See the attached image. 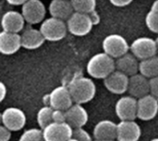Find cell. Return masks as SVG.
<instances>
[{
    "label": "cell",
    "instance_id": "6da1fadb",
    "mask_svg": "<svg viewBox=\"0 0 158 141\" xmlns=\"http://www.w3.org/2000/svg\"><path fill=\"white\" fill-rule=\"evenodd\" d=\"M68 87L73 102L77 104H84L91 101L96 94L94 82L84 76H79L72 79L68 85Z\"/></svg>",
    "mask_w": 158,
    "mask_h": 141
},
{
    "label": "cell",
    "instance_id": "7a4b0ae2",
    "mask_svg": "<svg viewBox=\"0 0 158 141\" xmlns=\"http://www.w3.org/2000/svg\"><path fill=\"white\" fill-rule=\"evenodd\" d=\"M116 70V60L114 58L101 52L94 55L87 62L86 71L88 74L96 79H105Z\"/></svg>",
    "mask_w": 158,
    "mask_h": 141
},
{
    "label": "cell",
    "instance_id": "3957f363",
    "mask_svg": "<svg viewBox=\"0 0 158 141\" xmlns=\"http://www.w3.org/2000/svg\"><path fill=\"white\" fill-rule=\"evenodd\" d=\"M40 30L45 40L51 42L62 40L69 31L67 22H65V20L52 16L48 19H45L41 23Z\"/></svg>",
    "mask_w": 158,
    "mask_h": 141
},
{
    "label": "cell",
    "instance_id": "277c9868",
    "mask_svg": "<svg viewBox=\"0 0 158 141\" xmlns=\"http://www.w3.org/2000/svg\"><path fill=\"white\" fill-rule=\"evenodd\" d=\"M102 46L104 52L114 59H118L119 57L125 55L129 52L131 48V46L129 45L125 37L118 33L106 35L103 40Z\"/></svg>",
    "mask_w": 158,
    "mask_h": 141
},
{
    "label": "cell",
    "instance_id": "5b68a950",
    "mask_svg": "<svg viewBox=\"0 0 158 141\" xmlns=\"http://www.w3.org/2000/svg\"><path fill=\"white\" fill-rule=\"evenodd\" d=\"M69 32L75 36H84L88 34L94 26V22L89 14L74 11L67 20Z\"/></svg>",
    "mask_w": 158,
    "mask_h": 141
},
{
    "label": "cell",
    "instance_id": "8992f818",
    "mask_svg": "<svg viewBox=\"0 0 158 141\" xmlns=\"http://www.w3.org/2000/svg\"><path fill=\"white\" fill-rule=\"evenodd\" d=\"M130 49L131 53L140 60L156 56V53H158L156 40L146 36L135 39L131 43Z\"/></svg>",
    "mask_w": 158,
    "mask_h": 141
},
{
    "label": "cell",
    "instance_id": "52a82bcc",
    "mask_svg": "<svg viewBox=\"0 0 158 141\" xmlns=\"http://www.w3.org/2000/svg\"><path fill=\"white\" fill-rule=\"evenodd\" d=\"M21 13L29 24H37L44 20L46 8L42 0H28L22 5Z\"/></svg>",
    "mask_w": 158,
    "mask_h": 141
},
{
    "label": "cell",
    "instance_id": "ba28073f",
    "mask_svg": "<svg viewBox=\"0 0 158 141\" xmlns=\"http://www.w3.org/2000/svg\"><path fill=\"white\" fill-rule=\"evenodd\" d=\"M43 135L44 141H67L72 138L73 128L67 122H53L43 129Z\"/></svg>",
    "mask_w": 158,
    "mask_h": 141
},
{
    "label": "cell",
    "instance_id": "9c48e42d",
    "mask_svg": "<svg viewBox=\"0 0 158 141\" xmlns=\"http://www.w3.org/2000/svg\"><path fill=\"white\" fill-rule=\"evenodd\" d=\"M47 98L49 106H51L54 110L67 111L74 104L69 87L65 86H59L54 88Z\"/></svg>",
    "mask_w": 158,
    "mask_h": 141
},
{
    "label": "cell",
    "instance_id": "30bf717a",
    "mask_svg": "<svg viewBox=\"0 0 158 141\" xmlns=\"http://www.w3.org/2000/svg\"><path fill=\"white\" fill-rule=\"evenodd\" d=\"M138 99L132 96L121 97L116 103L115 112L120 121H134L137 118Z\"/></svg>",
    "mask_w": 158,
    "mask_h": 141
},
{
    "label": "cell",
    "instance_id": "8fae6325",
    "mask_svg": "<svg viewBox=\"0 0 158 141\" xmlns=\"http://www.w3.org/2000/svg\"><path fill=\"white\" fill-rule=\"evenodd\" d=\"M2 125L11 131L22 129L26 124V115L19 108L10 107L6 109L1 114Z\"/></svg>",
    "mask_w": 158,
    "mask_h": 141
},
{
    "label": "cell",
    "instance_id": "7c38bea8",
    "mask_svg": "<svg viewBox=\"0 0 158 141\" xmlns=\"http://www.w3.org/2000/svg\"><path fill=\"white\" fill-rule=\"evenodd\" d=\"M129 81L130 76L115 70L111 74L104 79V85L109 92L116 95H122L128 91Z\"/></svg>",
    "mask_w": 158,
    "mask_h": 141
},
{
    "label": "cell",
    "instance_id": "4fadbf2b",
    "mask_svg": "<svg viewBox=\"0 0 158 141\" xmlns=\"http://www.w3.org/2000/svg\"><path fill=\"white\" fill-rule=\"evenodd\" d=\"M158 112V100L151 94H148L137 102V118L143 121L153 120Z\"/></svg>",
    "mask_w": 158,
    "mask_h": 141
},
{
    "label": "cell",
    "instance_id": "5bb4252c",
    "mask_svg": "<svg viewBox=\"0 0 158 141\" xmlns=\"http://www.w3.org/2000/svg\"><path fill=\"white\" fill-rule=\"evenodd\" d=\"M25 19L22 13L16 10H8L2 16L1 26L3 31L10 33H19L24 30Z\"/></svg>",
    "mask_w": 158,
    "mask_h": 141
},
{
    "label": "cell",
    "instance_id": "9a60e30c",
    "mask_svg": "<svg viewBox=\"0 0 158 141\" xmlns=\"http://www.w3.org/2000/svg\"><path fill=\"white\" fill-rule=\"evenodd\" d=\"M21 46V35L19 33L6 31L0 33V52L3 55H13Z\"/></svg>",
    "mask_w": 158,
    "mask_h": 141
},
{
    "label": "cell",
    "instance_id": "2e32d148",
    "mask_svg": "<svg viewBox=\"0 0 158 141\" xmlns=\"http://www.w3.org/2000/svg\"><path fill=\"white\" fill-rule=\"evenodd\" d=\"M128 91L137 99L150 94V79L141 73L130 76Z\"/></svg>",
    "mask_w": 158,
    "mask_h": 141
},
{
    "label": "cell",
    "instance_id": "e0dca14e",
    "mask_svg": "<svg viewBox=\"0 0 158 141\" xmlns=\"http://www.w3.org/2000/svg\"><path fill=\"white\" fill-rule=\"evenodd\" d=\"M142 136L140 126L134 121H121L118 124V141H138Z\"/></svg>",
    "mask_w": 158,
    "mask_h": 141
},
{
    "label": "cell",
    "instance_id": "ac0fdd59",
    "mask_svg": "<svg viewBox=\"0 0 158 141\" xmlns=\"http://www.w3.org/2000/svg\"><path fill=\"white\" fill-rule=\"evenodd\" d=\"M21 35V46L22 47L30 50L37 49L42 46L45 41L41 30H37L31 26L24 28Z\"/></svg>",
    "mask_w": 158,
    "mask_h": 141
},
{
    "label": "cell",
    "instance_id": "d6986e66",
    "mask_svg": "<svg viewBox=\"0 0 158 141\" xmlns=\"http://www.w3.org/2000/svg\"><path fill=\"white\" fill-rule=\"evenodd\" d=\"M67 123L73 128H81L84 126L89 119L87 111L81 106V104L74 103L70 108L66 111Z\"/></svg>",
    "mask_w": 158,
    "mask_h": 141
},
{
    "label": "cell",
    "instance_id": "ffe728a7",
    "mask_svg": "<svg viewBox=\"0 0 158 141\" xmlns=\"http://www.w3.org/2000/svg\"><path fill=\"white\" fill-rule=\"evenodd\" d=\"M94 139L115 140L117 139L118 125L110 120H103L97 123L93 131Z\"/></svg>",
    "mask_w": 158,
    "mask_h": 141
},
{
    "label": "cell",
    "instance_id": "44dd1931",
    "mask_svg": "<svg viewBox=\"0 0 158 141\" xmlns=\"http://www.w3.org/2000/svg\"><path fill=\"white\" fill-rule=\"evenodd\" d=\"M48 10L52 17L63 20H68L75 11L70 0H52Z\"/></svg>",
    "mask_w": 158,
    "mask_h": 141
},
{
    "label": "cell",
    "instance_id": "7402d4cb",
    "mask_svg": "<svg viewBox=\"0 0 158 141\" xmlns=\"http://www.w3.org/2000/svg\"><path fill=\"white\" fill-rule=\"evenodd\" d=\"M139 59L132 53H126L125 55L119 57L116 60V70L127 74L128 76H132L139 73Z\"/></svg>",
    "mask_w": 158,
    "mask_h": 141
},
{
    "label": "cell",
    "instance_id": "603a6c76",
    "mask_svg": "<svg viewBox=\"0 0 158 141\" xmlns=\"http://www.w3.org/2000/svg\"><path fill=\"white\" fill-rule=\"evenodd\" d=\"M139 73L145 77L151 79L158 76V57L154 56L152 58L140 60Z\"/></svg>",
    "mask_w": 158,
    "mask_h": 141
},
{
    "label": "cell",
    "instance_id": "cb8c5ba5",
    "mask_svg": "<svg viewBox=\"0 0 158 141\" xmlns=\"http://www.w3.org/2000/svg\"><path fill=\"white\" fill-rule=\"evenodd\" d=\"M53 112L54 109L51 106H44L39 110L37 112V123L41 129L53 123Z\"/></svg>",
    "mask_w": 158,
    "mask_h": 141
},
{
    "label": "cell",
    "instance_id": "d4e9b609",
    "mask_svg": "<svg viewBox=\"0 0 158 141\" xmlns=\"http://www.w3.org/2000/svg\"><path fill=\"white\" fill-rule=\"evenodd\" d=\"M74 10L77 12L89 14L95 10L96 0H70Z\"/></svg>",
    "mask_w": 158,
    "mask_h": 141
},
{
    "label": "cell",
    "instance_id": "484cf974",
    "mask_svg": "<svg viewBox=\"0 0 158 141\" xmlns=\"http://www.w3.org/2000/svg\"><path fill=\"white\" fill-rule=\"evenodd\" d=\"M19 141H44L43 129L31 128L23 132L19 137Z\"/></svg>",
    "mask_w": 158,
    "mask_h": 141
},
{
    "label": "cell",
    "instance_id": "4316f807",
    "mask_svg": "<svg viewBox=\"0 0 158 141\" xmlns=\"http://www.w3.org/2000/svg\"><path fill=\"white\" fill-rule=\"evenodd\" d=\"M145 24L152 33H158V13L150 10L145 17Z\"/></svg>",
    "mask_w": 158,
    "mask_h": 141
},
{
    "label": "cell",
    "instance_id": "83f0119b",
    "mask_svg": "<svg viewBox=\"0 0 158 141\" xmlns=\"http://www.w3.org/2000/svg\"><path fill=\"white\" fill-rule=\"evenodd\" d=\"M72 138H74L75 139H77L78 141H93L90 134L86 130H84L82 127L73 129Z\"/></svg>",
    "mask_w": 158,
    "mask_h": 141
},
{
    "label": "cell",
    "instance_id": "f1b7e54d",
    "mask_svg": "<svg viewBox=\"0 0 158 141\" xmlns=\"http://www.w3.org/2000/svg\"><path fill=\"white\" fill-rule=\"evenodd\" d=\"M53 122H56V123H65V122H67L66 111L54 110V112H53Z\"/></svg>",
    "mask_w": 158,
    "mask_h": 141
},
{
    "label": "cell",
    "instance_id": "f546056e",
    "mask_svg": "<svg viewBox=\"0 0 158 141\" xmlns=\"http://www.w3.org/2000/svg\"><path fill=\"white\" fill-rule=\"evenodd\" d=\"M150 94L158 100V76L150 79Z\"/></svg>",
    "mask_w": 158,
    "mask_h": 141
},
{
    "label": "cell",
    "instance_id": "4dcf8cb0",
    "mask_svg": "<svg viewBox=\"0 0 158 141\" xmlns=\"http://www.w3.org/2000/svg\"><path fill=\"white\" fill-rule=\"evenodd\" d=\"M11 138V130L6 128L5 126H0V141H8Z\"/></svg>",
    "mask_w": 158,
    "mask_h": 141
},
{
    "label": "cell",
    "instance_id": "1f68e13d",
    "mask_svg": "<svg viewBox=\"0 0 158 141\" xmlns=\"http://www.w3.org/2000/svg\"><path fill=\"white\" fill-rule=\"evenodd\" d=\"M133 0H109V2L115 6V7H126L128 5H130Z\"/></svg>",
    "mask_w": 158,
    "mask_h": 141
},
{
    "label": "cell",
    "instance_id": "d6a6232c",
    "mask_svg": "<svg viewBox=\"0 0 158 141\" xmlns=\"http://www.w3.org/2000/svg\"><path fill=\"white\" fill-rule=\"evenodd\" d=\"M89 16L91 17L93 22H94V25L95 24H98L100 22V16L98 15V13L96 12V10H94L93 12L89 13Z\"/></svg>",
    "mask_w": 158,
    "mask_h": 141
},
{
    "label": "cell",
    "instance_id": "836d02e7",
    "mask_svg": "<svg viewBox=\"0 0 158 141\" xmlns=\"http://www.w3.org/2000/svg\"><path fill=\"white\" fill-rule=\"evenodd\" d=\"M0 90H1V97H0V100L3 101L4 99L6 98V87L5 86V84L3 82L0 83Z\"/></svg>",
    "mask_w": 158,
    "mask_h": 141
},
{
    "label": "cell",
    "instance_id": "e575fe53",
    "mask_svg": "<svg viewBox=\"0 0 158 141\" xmlns=\"http://www.w3.org/2000/svg\"><path fill=\"white\" fill-rule=\"evenodd\" d=\"M6 1L12 6H22L28 0H6Z\"/></svg>",
    "mask_w": 158,
    "mask_h": 141
},
{
    "label": "cell",
    "instance_id": "d590c367",
    "mask_svg": "<svg viewBox=\"0 0 158 141\" xmlns=\"http://www.w3.org/2000/svg\"><path fill=\"white\" fill-rule=\"evenodd\" d=\"M151 10H153V11H155V12L158 13V0H156V1L152 4Z\"/></svg>",
    "mask_w": 158,
    "mask_h": 141
},
{
    "label": "cell",
    "instance_id": "8d00e7d4",
    "mask_svg": "<svg viewBox=\"0 0 158 141\" xmlns=\"http://www.w3.org/2000/svg\"><path fill=\"white\" fill-rule=\"evenodd\" d=\"M67 141H78L77 139H75L74 138H71V139H68Z\"/></svg>",
    "mask_w": 158,
    "mask_h": 141
},
{
    "label": "cell",
    "instance_id": "74e56055",
    "mask_svg": "<svg viewBox=\"0 0 158 141\" xmlns=\"http://www.w3.org/2000/svg\"><path fill=\"white\" fill-rule=\"evenodd\" d=\"M156 46H157V52H158V36L156 37Z\"/></svg>",
    "mask_w": 158,
    "mask_h": 141
},
{
    "label": "cell",
    "instance_id": "f35d334b",
    "mask_svg": "<svg viewBox=\"0 0 158 141\" xmlns=\"http://www.w3.org/2000/svg\"><path fill=\"white\" fill-rule=\"evenodd\" d=\"M150 141H158V138H156V139H152V140Z\"/></svg>",
    "mask_w": 158,
    "mask_h": 141
},
{
    "label": "cell",
    "instance_id": "ab89813d",
    "mask_svg": "<svg viewBox=\"0 0 158 141\" xmlns=\"http://www.w3.org/2000/svg\"><path fill=\"white\" fill-rule=\"evenodd\" d=\"M94 141H115V140H97V139H95Z\"/></svg>",
    "mask_w": 158,
    "mask_h": 141
}]
</instances>
